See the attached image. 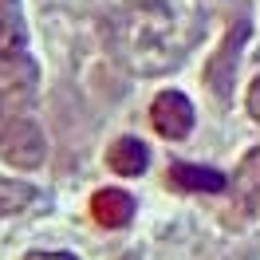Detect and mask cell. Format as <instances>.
Here are the masks:
<instances>
[{"label": "cell", "mask_w": 260, "mask_h": 260, "mask_svg": "<svg viewBox=\"0 0 260 260\" xmlns=\"http://www.w3.org/2000/svg\"><path fill=\"white\" fill-rule=\"evenodd\" d=\"M170 185H178V189H201V193H221L229 181H225V174H217L209 166L174 162L170 166Z\"/></svg>", "instance_id": "obj_8"}, {"label": "cell", "mask_w": 260, "mask_h": 260, "mask_svg": "<svg viewBox=\"0 0 260 260\" xmlns=\"http://www.w3.org/2000/svg\"><path fill=\"white\" fill-rule=\"evenodd\" d=\"M107 44L134 75H166L181 59L174 12L162 0H126L107 16Z\"/></svg>", "instance_id": "obj_1"}, {"label": "cell", "mask_w": 260, "mask_h": 260, "mask_svg": "<svg viewBox=\"0 0 260 260\" xmlns=\"http://www.w3.org/2000/svg\"><path fill=\"white\" fill-rule=\"evenodd\" d=\"M150 122H154V130L162 138L178 142V138H185L193 130V103L181 95V91H162V95L150 103Z\"/></svg>", "instance_id": "obj_4"}, {"label": "cell", "mask_w": 260, "mask_h": 260, "mask_svg": "<svg viewBox=\"0 0 260 260\" xmlns=\"http://www.w3.org/2000/svg\"><path fill=\"white\" fill-rule=\"evenodd\" d=\"M244 36H248V20H241V24L221 40V51L213 55V63H209L205 83H209V91L221 99V103H225L229 91H233V71H237V55H241V48H244Z\"/></svg>", "instance_id": "obj_5"}, {"label": "cell", "mask_w": 260, "mask_h": 260, "mask_svg": "<svg viewBox=\"0 0 260 260\" xmlns=\"http://www.w3.org/2000/svg\"><path fill=\"white\" fill-rule=\"evenodd\" d=\"M36 83H40L36 59H28L24 51L20 55H0V118H8V114H16L20 107L32 103Z\"/></svg>", "instance_id": "obj_3"}, {"label": "cell", "mask_w": 260, "mask_h": 260, "mask_svg": "<svg viewBox=\"0 0 260 260\" xmlns=\"http://www.w3.org/2000/svg\"><path fill=\"white\" fill-rule=\"evenodd\" d=\"M24 260H75L71 252H32V256H24Z\"/></svg>", "instance_id": "obj_13"}, {"label": "cell", "mask_w": 260, "mask_h": 260, "mask_svg": "<svg viewBox=\"0 0 260 260\" xmlns=\"http://www.w3.org/2000/svg\"><path fill=\"white\" fill-rule=\"evenodd\" d=\"M107 166L114 174H122V178H138V174H146V166H150V150L138 138H118L107 150Z\"/></svg>", "instance_id": "obj_9"}, {"label": "cell", "mask_w": 260, "mask_h": 260, "mask_svg": "<svg viewBox=\"0 0 260 260\" xmlns=\"http://www.w3.org/2000/svg\"><path fill=\"white\" fill-rule=\"evenodd\" d=\"M24 44H28V28H24L20 0H0V55H20Z\"/></svg>", "instance_id": "obj_10"}, {"label": "cell", "mask_w": 260, "mask_h": 260, "mask_svg": "<svg viewBox=\"0 0 260 260\" xmlns=\"http://www.w3.org/2000/svg\"><path fill=\"white\" fill-rule=\"evenodd\" d=\"M0 158L16 170H36L48 158V138L32 118H8L0 126Z\"/></svg>", "instance_id": "obj_2"}, {"label": "cell", "mask_w": 260, "mask_h": 260, "mask_svg": "<svg viewBox=\"0 0 260 260\" xmlns=\"http://www.w3.org/2000/svg\"><path fill=\"white\" fill-rule=\"evenodd\" d=\"M91 213L103 229H122L134 217V197L122 193V189H99L91 197Z\"/></svg>", "instance_id": "obj_7"}, {"label": "cell", "mask_w": 260, "mask_h": 260, "mask_svg": "<svg viewBox=\"0 0 260 260\" xmlns=\"http://www.w3.org/2000/svg\"><path fill=\"white\" fill-rule=\"evenodd\" d=\"M36 189L32 185H24V181H12V178H0V217H12V213L28 209L36 201Z\"/></svg>", "instance_id": "obj_11"}, {"label": "cell", "mask_w": 260, "mask_h": 260, "mask_svg": "<svg viewBox=\"0 0 260 260\" xmlns=\"http://www.w3.org/2000/svg\"><path fill=\"white\" fill-rule=\"evenodd\" d=\"M248 114L260 122V75H256V83L248 87Z\"/></svg>", "instance_id": "obj_12"}, {"label": "cell", "mask_w": 260, "mask_h": 260, "mask_svg": "<svg viewBox=\"0 0 260 260\" xmlns=\"http://www.w3.org/2000/svg\"><path fill=\"white\" fill-rule=\"evenodd\" d=\"M233 197H237V209L244 217H260V146L252 154H244V162L237 166Z\"/></svg>", "instance_id": "obj_6"}]
</instances>
